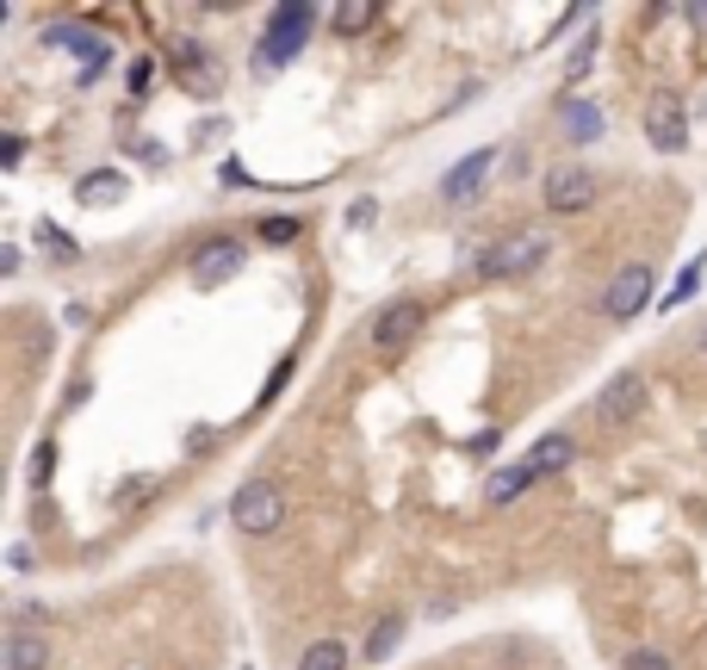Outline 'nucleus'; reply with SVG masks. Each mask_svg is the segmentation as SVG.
<instances>
[{"label": "nucleus", "mask_w": 707, "mask_h": 670, "mask_svg": "<svg viewBox=\"0 0 707 670\" xmlns=\"http://www.w3.org/2000/svg\"><path fill=\"white\" fill-rule=\"evenodd\" d=\"M50 633H38V627H19V633H7V652H0V670H50Z\"/></svg>", "instance_id": "9b49d317"}, {"label": "nucleus", "mask_w": 707, "mask_h": 670, "mask_svg": "<svg viewBox=\"0 0 707 670\" xmlns=\"http://www.w3.org/2000/svg\"><path fill=\"white\" fill-rule=\"evenodd\" d=\"M38 243H44V255H56V261H81L75 236H69V230H56V224H38Z\"/></svg>", "instance_id": "aec40b11"}, {"label": "nucleus", "mask_w": 707, "mask_h": 670, "mask_svg": "<svg viewBox=\"0 0 707 670\" xmlns=\"http://www.w3.org/2000/svg\"><path fill=\"white\" fill-rule=\"evenodd\" d=\"M645 137L658 143L664 156H676L683 143H689V118H683V100H652V112H645Z\"/></svg>", "instance_id": "9d476101"}, {"label": "nucleus", "mask_w": 707, "mask_h": 670, "mask_svg": "<svg viewBox=\"0 0 707 670\" xmlns=\"http://www.w3.org/2000/svg\"><path fill=\"white\" fill-rule=\"evenodd\" d=\"M118 193H125V174H81V187H75V199L81 205H100V199H118Z\"/></svg>", "instance_id": "a211bd4d"}, {"label": "nucleus", "mask_w": 707, "mask_h": 670, "mask_svg": "<svg viewBox=\"0 0 707 670\" xmlns=\"http://www.w3.org/2000/svg\"><path fill=\"white\" fill-rule=\"evenodd\" d=\"M528 484H534V466H528V460H516V466H497V472H490L485 497L497 503V509H509V503H516L521 491H528Z\"/></svg>", "instance_id": "ddd939ff"}, {"label": "nucleus", "mask_w": 707, "mask_h": 670, "mask_svg": "<svg viewBox=\"0 0 707 670\" xmlns=\"http://www.w3.org/2000/svg\"><path fill=\"white\" fill-rule=\"evenodd\" d=\"M565 137L571 143H596L602 137V112L590 100H565Z\"/></svg>", "instance_id": "2eb2a0df"}, {"label": "nucleus", "mask_w": 707, "mask_h": 670, "mask_svg": "<svg viewBox=\"0 0 707 670\" xmlns=\"http://www.w3.org/2000/svg\"><path fill=\"white\" fill-rule=\"evenodd\" d=\"M416 329H423V305H416V298H397V305H385V311L373 317V342L392 354V348L416 342Z\"/></svg>", "instance_id": "6e6552de"}, {"label": "nucleus", "mask_w": 707, "mask_h": 670, "mask_svg": "<svg viewBox=\"0 0 707 670\" xmlns=\"http://www.w3.org/2000/svg\"><path fill=\"white\" fill-rule=\"evenodd\" d=\"M242 261H249V249H242L236 236H211L199 249V261H193V280H199V292H218L223 280L242 274Z\"/></svg>", "instance_id": "39448f33"}, {"label": "nucleus", "mask_w": 707, "mask_h": 670, "mask_svg": "<svg viewBox=\"0 0 707 670\" xmlns=\"http://www.w3.org/2000/svg\"><path fill=\"white\" fill-rule=\"evenodd\" d=\"M180 69H187V81H205V87H218V63L211 56H199V50H180Z\"/></svg>", "instance_id": "4be33fe9"}, {"label": "nucleus", "mask_w": 707, "mask_h": 670, "mask_svg": "<svg viewBox=\"0 0 707 670\" xmlns=\"http://www.w3.org/2000/svg\"><path fill=\"white\" fill-rule=\"evenodd\" d=\"M373 19H378V7H373V0H342V7L330 13V25H335L342 38H361L366 25H373Z\"/></svg>", "instance_id": "f3484780"}, {"label": "nucleus", "mask_w": 707, "mask_h": 670, "mask_svg": "<svg viewBox=\"0 0 707 670\" xmlns=\"http://www.w3.org/2000/svg\"><path fill=\"white\" fill-rule=\"evenodd\" d=\"M640 410H645V379L640 373H614L609 391L596 398V422H602V429H627Z\"/></svg>", "instance_id": "423d86ee"}, {"label": "nucleus", "mask_w": 707, "mask_h": 670, "mask_svg": "<svg viewBox=\"0 0 707 670\" xmlns=\"http://www.w3.org/2000/svg\"><path fill=\"white\" fill-rule=\"evenodd\" d=\"M50 472H56V447H44V453L32 460V478H50Z\"/></svg>", "instance_id": "cd10ccee"}, {"label": "nucleus", "mask_w": 707, "mask_h": 670, "mask_svg": "<svg viewBox=\"0 0 707 670\" xmlns=\"http://www.w3.org/2000/svg\"><path fill=\"white\" fill-rule=\"evenodd\" d=\"M299 670H347V639H311Z\"/></svg>", "instance_id": "dca6fc26"}, {"label": "nucleus", "mask_w": 707, "mask_h": 670, "mask_svg": "<svg viewBox=\"0 0 707 670\" xmlns=\"http://www.w3.org/2000/svg\"><path fill=\"white\" fill-rule=\"evenodd\" d=\"M50 38H56L63 50H75V56H81V87H87V81H94L100 69H106V56H112L106 38H100V32H81V25H56Z\"/></svg>", "instance_id": "f8f14e48"}, {"label": "nucleus", "mask_w": 707, "mask_h": 670, "mask_svg": "<svg viewBox=\"0 0 707 670\" xmlns=\"http://www.w3.org/2000/svg\"><path fill=\"white\" fill-rule=\"evenodd\" d=\"M695 292H701V255L676 274V292H664V311H676V305H683V298H695Z\"/></svg>", "instance_id": "412c9836"}, {"label": "nucleus", "mask_w": 707, "mask_h": 670, "mask_svg": "<svg viewBox=\"0 0 707 670\" xmlns=\"http://www.w3.org/2000/svg\"><path fill=\"white\" fill-rule=\"evenodd\" d=\"M547 255H552L547 230H516V236H503V243H490V249L478 255V274H485V280H521V274H534Z\"/></svg>", "instance_id": "f257e3e1"}, {"label": "nucleus", "mask_w": 707, "mask_h": 670, "mask_svg": "<svg viewBox=\"0 0 707 670\" xmlns=\"http://www.w3.org/2000/svg\"><path fill=\"white\" fill-rule=\"evenodd\" d=\"M490 168H497V150H471L466 162H454V168H447V181H440V193H447V199L454 205H466V199H478V187H485L490 181Z\"/></svg>", "instance_id": "1a4fd4ad"}, {"label": "nucleus", "mask_w": 707, "mask_h": 670, "mask_svg": "<svg viewBox=\"0 0 707 670\" xmlns=\"http://www.w3.org/2000/svg\"><path fill=\"white\" fill-rule=\"evenodd\" d=\"M261 243H273V249H285V243H299V218H261Z\"/></svg>", "instance_id": "5701e85b"}, {"label": "nucleus", "mask_w": 707, "mask_h": 670, "mask_svg": "<svg viewBox=\"0 0 707 670\" xmlns=\"http://www.w3.org/2000/svg\"><path fill=\"white\" fill-rule=\"evenodd\" d=\"M645 298H652V267H645V261H627V267H621V274L609 280V292H602V317L627 323V317L645 311Z\"/></svg>", "instance_id": "20e7f679"}, {"label": "nucleus", "mask_w": 707, "mask_h": 670, "mask_svg": "<svg viewBox=\"0 0 707 670\" xmlns=\"http://www.w3.org/2000/svg\"><path fill=\"white\" fill-rule=\"evenodd\" d=\"M621 670H670V658L652 652V646H640V652H627V664H621Z\"/></svg>", "instance_id": "393cba45"}, {"label": "nucleus", "mask_w": 707, "mask_h": 670, "mask_svg": "<svg viewBox=\"0 0 707 670\" xmlns=\"http://www.w3.org/2000/svg\"><path fill=\"white\" fill-rule=\"evenodd\" d=\"M230 522L242 534H273L285 522V497H280V484H268V478H254V484H242L230 497Z\"/></svg>", "instance_id": "7ed1b4c3"}, {"label": "nucleus", "mask_w": 707, "mask_h": 670, "mask_svg": "<svg viewBox=\"0 0 707 670\" xmlns=\"http://www.w3.org/2000/svg\"><path fill=\"white\" fill-rule=\"evenodd\" d=\"M311 19H316V7H304V0H285V7H273L268 38H261V56H268L273 69L292 63V56L304 50V38H311Z\"/></svg>", "instance_id": "f03ea898"}, {"label": "nucleus", "mask_w": 707, "mask_h": 670, "mask_svg": "<svg viewBox=\"0 0 707 670\" xmlns=\"http://www.w3.org/2000/svg\"><path fill=\"white\" fill-rule=\"evenodd\" d=\"M19 156H25V137H0V168H19Z\"/></svg>", "instance_id": "bb28decb"}, {"label": "nucleus", "mask_w": 707, "mask_h": 670, "mask_svg": "<svg viewBox=\"0 0 707 670\" xmlns=\"http://www.w3.org/2000/svg\"><path fill=\"white\" fill-rule=\"evenodd\" d=\"M149 81H156V63H149V56H137V63H131V94H149Z\"/></svg>", "instance_id": "a878e982"}, {"label": "nucleus", "mask_w": 707, "mask_h": 670, "mask_svg": "<svg viewBox=\"0 0 707 670\" xmlns=\"http://www.w3.org/2000/svg\"><path fill=\"white\" fill-rule=\"evenodd\" d=\"M590 63H596V32H590V38H583L578 50H571V63H565V81H583V75H590Z\"/></svg>", "instance_id": "b1692460"}, {"label": "nucleus", "mask_w": 707, "mask_h": 670, "mask_svg": "<svg viewBox=\"0 0 707 670\" xmlns=\"http://www.w3.org/2000/svg\"><path fill=\"white\" fill-rule=\"evenodd\" d=\"M540 199H547V212H583V205L596 199V174L590 168H552Z\"/></svg>", "instance_id": "0eeeda50"}, {"label": "nucleus", "mask_w": 707, "mask_h": 670, "mask_svg": "<svg viewBox=\"0 0 707 670\" xmlns=\"http://www.w3.org/2000/svg\"><path fill=\"white\" fill-rule=\"evenodd\" d=\"M571 460H578V441H571V435H547V441H534V453H528L534 478H552V472H565Z\"/></svg>", "instance_id": "4468645a"}, {"label": "nucleus", "mask_w": 707, "mask_h": 670, "mask_svg": "<svg viewBox=\"0 0 707 670\" xmlns=\"http://www.w3.org/2000/svg\"><path fill=\"white\" fill-rule=\"evenodd\" d=\"M397 639H404V621H397V615H385V621L373 627V639H366V658H373V664H385V658L397 652Z\"/></svg>", "instance_id": "6ab92c4d"}, {"label": "nucleus", "mask_w": 707, "mask_h": 670, "mask_svg": "<svg viewBox=\"0 0 707 670\" xmlns=\"http://www.w3.org/2000/svg\"><path fill=\"white\" fill-rule=\"evenodd\" d=\"M701 348H707V329H701Z\"/></svg>", "instance_id": "c85d7f7f"}]
</instances>
